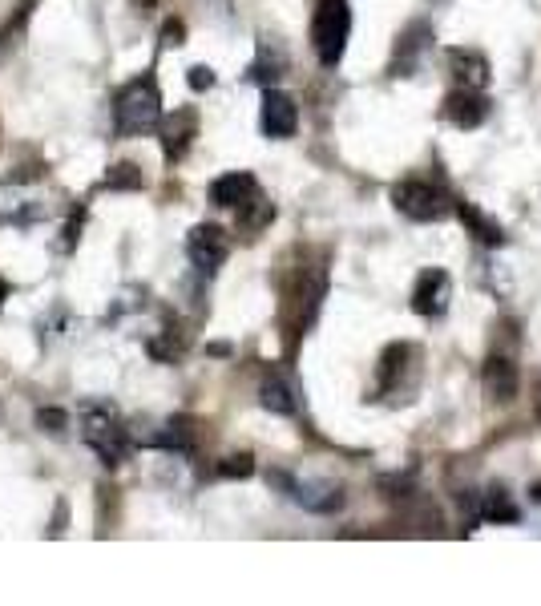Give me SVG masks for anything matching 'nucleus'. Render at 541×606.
I'll return each mask as SVG.
<instances>
[{
  "label": "nucleus",
  "mask_w": 541,
  "mask_h": 606,
  "mask_svg": "<svg viewBox=\"0 0 541 606\" xmlns=\"http://www.w3.org/2000/svg\"><path fill=\"white\" fill-rule=\"evenodd\" d=\"M114 122H118V134H150V130H158V122H162V93H158L154 77H138V81H130L118 93Z\"/></svg>",
  "instance_id": "nucleus-1"
},
{
  "label": "nucleus",
  "mask_w": 541,
  "mask_h": 606,
  "mask_svg": "<svg viewBox=\"0 0 541 606\" xmlns=\"http://www.w3.org/2000/svg\"><path fill=\"white\" fill-rule=\"evenodd\" d=\"M348 37H352V9H348V0H319V9L311 17L315 57L328 69L340 65V57L348 49Z\"/></svg>",
  "instance_id": "nucleus-2"
},
{
  "label": "nucleus",
  "mask_w": 541,
  "mask_h": 606,
  "mask_svg": "<svg viewBox=\"0 0 541 606\" xmlns=\"http://www.w3.org/2000/svg\"><path fill=\"white\" fill-rule=\"evenodd\" d=\"M85 441L105 465H122L130 453V437L114 413V404H85Z\"/></svg>",
  "instance_id": "nucleus-3"
},
{
  "label": "nucleus",
  "mask_w": 541,
  "mask_h": 606,
  "mask_svg": "<svg viewBox=\"0 0 541 606\" xmlns=\"http://www.w3.org/2000/svg\"><path fill=\"white\" fill-rule=\"evenodd\" d=\"M392 202H396V211L412 223H437L449 215L445 207V194L437 186H428V182H396L392 186Z\"/></svg>",
  "instance_id": "nucleus-4"
},
{
  "label": "nucleus",
  "mask_w": 541,
  "mask_h": 606,
  "mask_svg": "<svg viewBox=\"0 0 541 606\" xmlns=\"http://www.w3.org/2000/svg\"><path fill=\"white\" fill-rule=\"evenodd\" d=\"M227 235L219 231V227H210V223H202V227H194L190 235H186V255H190V263L202 271V275H214L223 263H227Z\"/></svg>",
  "instance_id": "nucleus-5"
},
{
  "label": "nucleus",
  "mask_w": 541,
  "mask_h": 606,
  "mask_svg": "<svg viewBox=\"0 0 541 606\" xmlns=\"http://www.w3.org/2000/svg\"><path fill=\"white\" fill-rule=\"evenodd\" d=\"M275 485H283L303 510H311V514H336L340 505H344V493L336 489V485H315V481H291V477H283V473H275L271 477Z\"/></svg>",
  "instance_id": "nucleus-6"
},
{
  "label": "nucleus",
  "mask_w": 541,
  "mask_h": 606,
  "mask_svg": "<svg viewBox=\"0 0 541 606\" xmlns=\"http://www.w3.org/2000/svg\"><path fill=\"white\" fill-rule=\"evenodd\" d=\"M449 295H453V283L445 271H424L412 287V312L416 316H441L449 308Z\"/></svg>",
  "instance_id": "nucleus-7"
},
{
  "label": "nucleus",
  "mask_w": 541,
  "mask_h": 606,
  "mask_svg": "<svg viewBox=\"0 0 541 606\" xmlns=\"http://www.w3.org/2000/svg\"><path fill=\"white\" fill-rule=\"evenodd\" d=\"M295 126H299V106L287 93L267 89L263 93V134L267 138H291Z\"/></svg>",
  "instance_id": "nucleus-8"
},
{
  "label": "nucleus",
  "mask_w": 541,
  "mask_h": 606,
  "mask_svg": "<svg viewBox=\"0 0 541 606\" xmlns=\"http://www.w3.org/2000/svg\"><path fill=\"white\" fill-rule=\"evenodd\" d=\"M158 134H162L166 158L178 162V158L190 150L194 134H198V114H194V110H174V114H166V118L158 122Z\"/></svg>",
  "instance_id": "nucleus-9"
},
{
  "label": "nucleus",
  "mask_w": 541,
  "mask_h": 606,
  "mask_svg": "<svg viewBox=\"0 0 541 606\" xmlns=\"http://www.w3.org/2000/svg\"><path fill=\"white\" fill-rule=\"evenodd\" d=\"M445 118L457 130H477L489 118V101L481 97V89H453L445 97Z\"/></svg>",
  "instance_id": "nucleus-10"
},
{
  "label": "nucleus",
  "mask_w": 541,
  "mask_h": 606,
  "mask_svg": "<svg viewBox=\"0 0 541 606\" xmlns=\"http://www.w3.org/2000/svg\"><path fill=\"white\" fill-rule=\"evenodd\" d=\"M481 380H485V392H489V400H497V404H509V400H517V388H521V380H517V364H513V360H505V356H489V360H485V372H481Z\"/></svg>",
  "instance_id": "nucleus-11"
},
{
  "label": "nucleus",
  "mask_w": 541,
  "mask_h": 606,
  "mask_svg": "<svg viewBox=\"0 0 541 606\" xmlns=\"http://www.w3.org/2000/svg\"><path fill=\"white\" fill-rule=\"evenodd\" d=\"M259 194V182H255V174H247V170H235V174H223V178H214V186H210V202L214 207H243L247 198H255Z\"/></svg>",
  "instance_id": "nucleus-12"
},
{
  "label": "nucleus",
  "mask_w": 541,
  "mask_h": 606,
  "mask_svg": "<svg viewBox=\"0 0 541 606\" xmlns=\"http://www.w3.org/2000/svg\"><path fill=\"white\" fill-rule=\"evenodd\" d=\"M449 65H453V73L461 77L465 89H485V85H489V61H485L481 53H473V49H453V53H449Z\"/></svg>",
  "instance_id": "nucleus-13"
},
{
  "label": "nucleus",
  "mask_w": 541,
  "mask_h": 606,
  "mask_svg": "<svg viewBox=\"0 0 541 606\" xmlns=\"http://www.w3.org/2000/svg\"><path fill=\"white\" fill-rule=\"evenodd\" d=\"M259 400H263V409H271V413H279V417H295V413H299V400H295L291 384L279 380V376H267V380H263Z\"/></svg>",
  "instance_id": "nucleus-14"
},
{
  "label": "nucleus",
  "mask_w": 541,
  "mask_h": 606,
  "mask_svg": "<svg viewBox=\"0 0 541 606\" xmlns=\"http://www.w3.org/2000/svg\"><path fill=\"white\" fill-rule=\"evenodd\" d=\"M457 219H461L485 247H501V243H505V231H501L493 219H485V215L473 207V202H457Z\"/></svg>",
  "instance_id": "nucleus-15"
},
{
  "label": "nucleus",
  "mask_w": 541,
  "mask_h": 606,
  "mask_svg": "<svg viewBox=\"0 0 541 606\" xmlns=\"http://www.w3.org/2000/svg\"><path fill=\"white\" fill-rule=\"evenodd\" d=\"M481 514H485L489 522H517V518H521V510L509 501V493H505V489H489V493H485Z\"/></svg>",
  "instance_id": "nucleus-16"
},
{
  "label": "nucleus",
  "mask_w": 541,
  "mask_h": 606,
  "mask_svg": "<svg viewBox=\"0 0 541 606\" xmlns=\"http://www.w3.org/2000/svg\"><path fill=\"white\" fill-rule=\"evenodd\" d=\"M190 441H194V429H190V421H186V417L170 421V425H166V433H158V437H154V445H158V449H178V453H186V449H190Z\"/></svg>",
  "instance_id": "nucleus-17"
},
{
  "label": "nucleus",
  "mask_w": 541,
  "mask_h": 606,
  "mask_svg": "<svg viewBox=\"0 0 541 606\" xmlns=\"http://www.w3.org/2000/svg\"><path fill=\"white\" fill-rule=\"evenodd\" d=\"M142 186V170L134 162H118L105 174V190H138Z\"/></svg>",
  "instance_id": "nucleus-18"
},
{
  "label": "nucleus",
  "mask_w": 541,
  "mask_h": 606,
  "mask_svg": "<svg viewBox=\"0 0 541 606\" xmlns=\"http://www.w3.org/2000/svg\"><path fill=\"white\" fill-rule=\"evenodd\" d=\"M219 473L231 477V481H243V477L255 473V457H251V453H235V457H227V461L219 465Z\"/></svg>",
  "instance_id": "nucleus-19"
},
{
  "label": "nucleus",
  "mask_w": 541,
  "mask_h": 606,
  "mask_svg": "<svg viewBox=\"0 0 541 606\" xmlns=\"http://www.w3.org/2000/svg\"><path fill=\"white\" fill-rule=\"evenodd\" d=\"M37 421H41V429H45V433H61V429L69 425V417H65L61 409H41V413H37Z\"/></svg>",
  "instance_id": "nucleus-20"
},
{
  "label": "nucleus",
  "mask_w": 541,
  "mask_h": 606,
  "mask_svg": "<svg viewBox=\"0 0 541 606\" xmlns=\"http://www.w3.org/2000/svg\"><path fill=\"white\" fill-rule=\"evenodd\" d=\"M186 81H190V89H198V93H202V89H210V85H214V73H210L206 65H194Z\"/></svg>",
  "instance_id": "nucleus-21"
},
{
  "label": "nucleus",
  "mask_w": 541,
  "mask_h": 606,
  "mask_svg": "<svg viewBox=\"0 0 541 606\" xmlns=\"http://www.w3.org/2000/svg\"><path fill=\"white\" fill-rule=\"evenodd\" d=\"M182 37H186L182 21H166V29H162V45H182Z\"/></svg>",
  "instance_id": "nucleus-22"
},
{
  "label": "nucleus",
  "mask_w": 541,
  "mask_h": 606,
  "mask_svg": "<svg viewBox=\"0 0 541 606\" xmlns=\"http://www.w3.org/2000/svg\"><path fill=\"white\" fill-rule=\"evenodd\" d=\"M5 299H9V283L0 279V308H5Z\"/></svg>",
  "instance_id": "nucleus-23"
},
{
  "label": "nucleus",
  "mask_w": 541,
  "mask_h": 606,
  "mask_svg": "<svg viewBox=\"0 0 541 606\" xmlns=\"http://www.w3.org/2000/svg\"><path fill=\"white\" fill-rule=\"evenodd\" d=\"M134 5H142V9H150V5H158V0H134Z\"/></svg>",
  "instance_id": "nucleus-24"
},
{
  "label": "nucleus",
  "mask_w": 541,
  "mask_h": 606,
  "mask_svg": "<svg viewBox=\"0 0 541 606\" xmlns=\"http://www.w3.org/2000/svg\"><path fill=\"white\" fill-rule=\"evenodd\" d=\"M533 501H541V481H537V485H533Z\"/></svg>",
  "instance_id": "nucleus-25"
},
{
  "label": "nucleus",
  "mask_w": 541,
  "mask_h": 606,
  "mask_svg": "<svg viewBox=\"0 0 541 606\" xmlns=\"http://www.w3.org/2000/svg\"><path fill=\"white\" fill-rule=\"evenodd\" d=\"M537 413H541V400H537Z\"/></svg>",
  "instance_id": "nucleus-26"
}]
</instances>
